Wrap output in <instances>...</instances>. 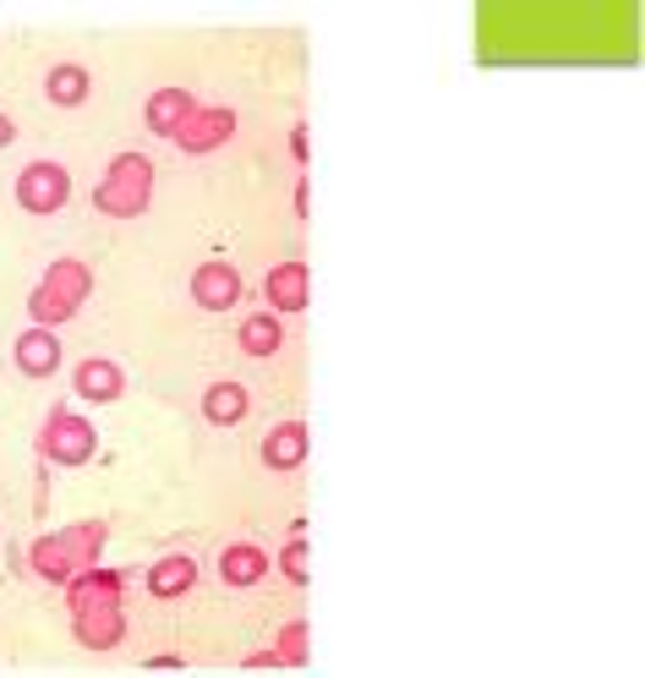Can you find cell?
Segmentation results:
<instances>
[{"mask_svg":"<svg viewBox=\"0 0 645 678\" xmlns=\"http://www.w3.org/2000/svg\"><path fill=\"white\" fill-rule=\"evenodd\" d=\"M39 460H50V466H66V471H77V466H88L93 455H99V427L88 421V416H77L71 406H56L44 416V427H39Z\"/></svg>","mask_w":645,"mask_h":678,"instance_id":"4","label":"cell"},{"mask_svg":"<svg viewBox=\"0 0 645 678\" xmlns=\"http://www.w3.org/2000/svg\"><path fill=\"white\" fill-rule=\"evenodd\" d=\"M142 586H148V597H159V602H181L197 586V558L192 552H165V558H153L148 575H142Z\"/></svg>","mask_w":645,"mask_h":678,"instance_id":"14","label":"cell"},{"mask_svg":"<svg viewBox=\"0 0 645 678\" xmlns=\"http://www.w3.org/2000/svg\"><path fill=\"white\" fill-rule=\"evenodd\" d=\"M11 142H17V121H11V116H6V110H0V153H6V148H11Z\"/></svg>","mask_w":645,"mask_h":678,"instance_id":"24","label":"cell"},{"mask_svg":"<svg viewBox=\"0 0 645 678\" xmlns=\"http://www.w3.org/2000/svg\"><path fill=\"white\" fill-rule=\"evenodd\" d=\"M71 640L82 651H116V646H127V612H121V602L71 612Z\"/></svg>","mask_w":645,"mask_h":678,"instance_id":"12","label":"cell"},{"mask_svg":"<svg viewBox=\"0 0 645 678\" xmlns=\"http://www.w3.org/2000/svg\"><path fill=\"white\" fill-rule=\"evenodd\" d=\"M274 657H279V668H307V657H312V629H307V618H290V624L274 635Z\"/></svg>","mask_w":645,"mask_h":678,"instance_id":"20","label":"cell"},{"mask_svg":"<svg viewBox=\"0 0 645 678\" xmlns=\"http://www.w3.org/2000/svg\"><path fill=\"white\" fill-rule=\"evenodd\" d=\"M241 668H247V674H262V668H279V657H274V646H268V651H252Z\"/></svg>","mask_w":645,"mask_h":678,"instance_id":"23","label":"cell"},{"mask_svg":"<svg viewBox=\"0 0 645 678\" xmlns=\"http://www.w3.org/2000/svg\"><path fill=\"white\" fill-rule=\"evenodd\" d=\"M71 203V170L61 159H28L17 176V208L22 213H61Z\"/></svg>","mask_w":645,"mask_h":678,"instance_id":"5","label":"cell"},{"mask_svg":"<svg viewBox=\"0 0 645 678\" xmlns=\"http://www.w3.org/2000/svg\"><path fill=\"white\" fill-rule=\"evenodd\" d=\"M262 471H274V476H290V471H301L307 466V455H312V427L307 421H279V427H268V438H262Z\"/></svg>","mask_w":645,"mask_h":678,"instance_id":"8","label":"cell"},{"mask_svg":"<svg viewBox=\"0 0 645 678\" xmlns=\"http://www.w3.org/2000/svg\"><path fill=\"white\" fill-rule=\"evenodd\" d=\"M279 575H285L290 586H307V580H312V564H307V526H301V520L290 526V537L279 547Z\"/></svg>","mask_w":645,"mask_h":678,"instance_id":"21","label":"cell"},{"mask_svg":"<svg viewBox=\"0 0 645 678\" xmlns=\"http://www.w3.org/2000/svg\"><path fill=\"white\" fill-rule=\"evenodd\" d=\"M241 296H247V279H241L236 263L208 258V263L192 269V301L202 312H230V307H241Z\"/></svg>","mask_w":645,"mask_h":678,"instance_id":"6","label":"cell"},{"mask_svg":"<svg viewBox=\"0 0 645 678\" xmlns=\"http://www.w3.org/2000/svg\"><path fill=\"white\" fill-rule=\"evenodd\" d=\"M88 296H93V269L82 258H56L50 269L39 273L33 296H28V318L39 329H61V323H71L82 312Z\"/></svg>","mask_w":645,"mask_h":678,"instance_id":"2","label":"cell"},{"mask_svg":"<svg viewBox=\"0 0 645 678\" xmlns=\"http://www.w3.org/2000/svg\"><path fill=\"white\" fill-rule=\"evenodd\" d=\"M148 674H187V657H148Z\"/></svg>","mask_w":645,"mask_h":678,"instance_id":"22","label":"cell"},{"mask_svg":"<svg viewBox=\"0 0 645 678\" xmlns=\"http://www.w3.org/2000/svg\"><path fill=\"white\" fill-rule=\"evenodd\" d=\"M262 296H268V312H279V318L307 312V301H312V269L301 258L274 263V269L262 273Z\"/></svg>","mask_w":645,"mask_h":678,"instance_id":"7","label":"cell"},{"mask_svg":"<svg viewBox=\"0 0 645 678\" xmlns=\"http://www.w3.org/2000/svg\"><path fill=\"white\" fill-rule=\"evenodd\" d=\"M71 389H77V400H88V406H116V400L127 395V367L110 361V356H88V361L71 367Z\"/></svg>","mask_w":645,"mask_h":678,"instance_id":"10","label":"cell"},{"mask_svg":"<svg viewBox=\"0 0 645 678\" xmlns=\"http://www.w3.org/2000/svg\"><path fill=\"white\" fill-rule=\"evenodd\" d=\"M93 208L110 213V219H137V213H148V208H153V159L137 153V148L116 153L110 170H105V181L93 187Z\"/></svg>","mask_w":645,"mask_h":678,"instance_id":"3","label":"cell"},{"mask_svg":"<svg viewBox=\"0 0 645 678\" xmlns=\"http://www.w3.org/2000/svg\"><path fill=\"white\" fill-rule=\"evenodd\" d=\"M230 137H236V110H230V104H197L192 121L170 137V142H176L181 153H214V148H225Z\"/></svg>","mask_w":645,"mask_h":678,"instance_id":"9","label":"cell"},{"mask_svg":"<svg viewBox=\"0 0 645 678\" xmlns=\"http://www.w3.org/2000/svg\"><path fill=\"white\" fill-rule=\"evenodd\" d=\"M268 569H274V558H268L258 542H230L219 552V580H225L230 591H252L258 580H268Z\"/></svg>","mask_w":645,"mask_h":678,"instance_id":"16","label":"cell"},{"mask_svg":"<svg viewBox=\"0 0 645 678\" xmlns=\"http://www.w3.org/2000/svg\"><path fill=\"white\" fill-rule=\"evenodd\" d=\"M247 410H252V395H247V383H236V378H214V383L202 389V421H208V427H241Z\"/></svg>","mask_w":645,"mask_h":678,"instance_id":"17","label":"cell"},{"mask_svg":"<svg viewBox=\"0 0 645 678\" xmlns=\"http://www.w3.org/2000/svg\"><path fill=\"white\" fill-rule=\"evenodd\" d=\"M121 591H127V575H121V569H110V564H88V569H77V575L66 580V608L71 612L110 608V602H121Z\"/></svg>","mask_w":645,"mask_h":678,"instance_id":"11","label":"cell"},{"mask_svg":"<svg viewBox=\"0 0 645 678\" xmlns=\"http://www.w3.org/2000/svg\"><path fill=\"white\" fill-rule=\"evenodd\" d=\"M105 542H110V520H105V515L77 520V526H66V531L33 537V547H28V569H33L44 586H66L77 569H88V564L105 558Z\"/></svg>","mask_w":645,"mask_h":678,"instance_id":"1","label":"cell"},{"mask_svg":"<svg viewBox=\"0 0 645 678\" xmlns=\"http://www.w3.org/2000/svg\"><path fill=\"white\" fill-rule=\"evenodd\" d=\"M44 99H50L56 110L88 104V99H93V71L82 67V61H56V67L44 71Z\"/></svg>","mask_w":645,"mask_h":678,"instance_id":"18","label":"cell"},{"mask_svg":"<svg viewBox=\"0 0 645 678\" xmlns=\"http://www.w3.org/2000/svg\"><path fill=\"white\" fill-rule=\"evenodd\" d=\"M11 361H17V372L22 378H56L61 372V339L56 329H22V335L11 339Z\"/></svg>","mask_w":645,"mask_h":678,"instance_id":"13","label":"cell"},{"mask_svg":"<svg viewBox=\"0 0 645 678\" xmlns=\"http://www.w3.org/2000/svg\"><path fill=\"white\" fill-rule=\"evenodd\" d=\"M192 110H197V93H187V88H153L148 104H142V121H148L153 137H176L192 121Z\"/></svg>","mask_w":645,"mask_h":678,"instance_id":"15","label":"cell"},{"mask_svg":"<svg viewBox=\"0 0 645 678\" xmlns=\"http://www.w3.org/2000/svg\"><path fill=\"white\" fill-rule=\"evenodd\" d=\"M236 339H241V350L247 356H258V361H268V356H279L285 350V318L279 312H247L241 318V329H236Z\"/></svg>","mask_w":645,"mask_h":678,"instance_id":"19","label":"cell"}]
</instances>
